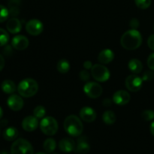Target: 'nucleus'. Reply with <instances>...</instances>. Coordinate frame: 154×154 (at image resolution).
Returning a JSON list of instances; mask_svg holds the SVG:
<instances>
[{
	"instance_id": "6ab92c4d",
	"label": "nucleus",
	"mask_w": 154,
	"mask_h": 154,
	"mask_svg": "<svg viewBox=\"0 0 154 154\" xmlns=\"http://www.w3.org/2000/svg\"><path fill=\"white\" fill-rule=\"evenodd\" d=\"M128 66H129V70L135 75L141 73V71L143 70L142 63L138 59H132L129 60Z\"/></svg>"
},
{
	"instance_id": "dca6fc26",
	"label": "nucleus",
	"mask_w": 154,
	"mask_h": 154,
	"mask_svg": "<svg viewBox=\"0 0 154 154\" xmlns=\"http://www.w3.org/2000/svg\"><path fill=\"white\" fill-rule=\"evenodd\" d=\"M6 28L8 31L11 34H17L21 31L22 24L19 19L16 17H12L8 21L6 24Z\"/></svg>"
},
{
	"instance_id": "37998d69",
	"label": "nucleus",
	"mask_w": 154,
	"mask_h": 154,
	"mask_svg": "<svg viewBox=\"0 0 154 154\" xmlns=\"http://www.w3.org/2000/svg\"><path fill=\"white\" fill-rule=\"evenodd\" d=\"M0 134H1V129H0Z\"/></svg>"
},
{
	"instance_id": "e433bc0d",
	"label": "nucleus",
	"mask_w": 154,
	"mask_h": 154,
	"mask_svg": "<svg viewBox=\"0 0 154 154\" xmlns=\"http://www.w3.org/2000/svg\"><path fill=\"white\" fill-rule=\"evenodd\" d=\"M111 103H112V102H111V100L109 99H104L103 102H102V104H103V105L105 107H110L111 105Z\"/></svg>"
},
{
	"instance_id": "a878e982",
	"label": "nucleus",
	"mask_w": 154,
	"mask_h": 154,
	"mask_svg": "<svg viewBox=\"0 0 154 154\" xmlns=\"http://www.w3.org/2000/svg\"><path fill=\"white\" fill-rule=\"evenodd\" d=\"M9 38H10V37H9V35L7 32V31L0 28V47L7 45Z\"/></svg>"
},
{
	"instance_id": "4be33fe9",
	"label": "nucleus",
	"mask_w": 154,
	"mask_h": 154,
	"mask_svg": "<svg viewBox=\"0 0 154 154\" xmlns=\"http://www.w3.org/2000/svg\"><path fill=\"white\" fill-rule=\"evenodd\" d=\"M57 147V143L54 138H48L43 144V148L47 153H52Z\"/></svg>"
},
{
	"instance_id": "c9c22d12",
	"label": "nucleus",
	"mask_w": 154,
	"mask_h": 154,
	"mask_svg": "<svg viewBox=\"0 0 154 154\" xmlns=\"http://www.w3.org/2000/svg\"><path fill=\"white\" fill-rule=\"evenodd\" d=\"M5 64V62L4 57H2V54H0V72L4 69Z\"/></svg>"
},
{
	"instance_id": "5701e85b",
	"label": "nucleus",
	"mask_w": 154,
	"mask_h": 154,
	"mask_svg": "<svg viewBox=\"0 0 154 154\" xmlns=\"http://www.w3.org/2000/svg\"><path fill=\"white\" fill-rule=\"evenodd\" d=\"M115 114L112 111H106L102 115V120L106 125H113L116 122Z\"/></svg>"
},
{
	"instance_id": "a19ab883",
	"label": "nucleus",
	"mask_w": 154,
	"mask_h": 154,
	"mask_svg": "<svg viewBox=\"0 0 154 154\" xmlns=\"http://www.w3.org/2000/svg\"><path fill=\"white\" fill-rule=\"evenodd\" d=\"M35 154H48L47 153H43V152H39V153H37Z\"/></svg>"
},
{
	"instance_id": "412c9836",
	"label": "nucleus",
	"mask_w": 154,
	"mask_h": 154,
	"mask_svg": "<svg viewBox=\"0 0 154 154\" xmlns=\"http://www.w3.org/2000/svg\"><path fill=\"white\" fill-rule=\"evenodd\" d=\"M18 136V130L15 127L11 126L7 128L3 132V138L8 141H11L16 139Z\"/></svg>"
},
{
	"instance_id": "a211bd4d",
	"label": "nucleus",
	"mask_w": 154,
	"mask_h": 154,
	"mask_svg": "<svg viewBox=\"0 0 154 154\" xmlns=\"http://www.w3.org/2000/svg\"><path fill=\"white\" fill-rule=\"evenodd\" d=\"M90 146L87 138L85 137H81L78 138L75 151L80 154H87L90 152Z\"/></svg>"
},
{
	"instance_id": "c756f323",
	"label": "nucleus",
	"mask_w": 154,
	"mask_h": 154,
	"mask_svg": "<svg viewBox=\"0 0 154 154\" xmlns=\"http://www.w3.org/2000/svg\"><path fill=\"white\" fill-rule=\"evenodd\" d=\"M79 77H80V78H81V81L87 82V81L90 80V72L87 70V69H85V70H82L80 72Z\"/></svg>"
},
{
	"instance_id": "7ed1b4c3",
	"label": "nucleus",
	"mask_w": 154,
	"mask_h": 154,
	"mask_svg": "<svg viewBox=\"0 0 154 154\" xmlns=\"http://www.w3.org/2000/svg\"><path fill=\"white\" fill-rule=\"evenodd\" d=\"M38 90V84L37 81L32 78H26L19 83L17 86L18 93L21 96L29 98L34 96Z\"/></svg>"
},
{
	"instance_id": "bb28decb",
	"label": "nucleus",
	"mask_w": 154,
	"mask_h": 154,
	"mask_svg": "<svg viewBox=\"0 0 154 154\" xmlns=\"http://www.w3.org/2000/svg\"><path fill=\"white\" fill-rule=\"evenodd\" d=\"M9 14L10 12L8 9L2 5H0V23H3L7 20Z\"/></svg>"
},
{
	"instance_id": "9b49d317",
	"label": "nucleus",
	"mask_w": 154,
	"mask_h": 154,
	"mask_svg": "<svg viewBox=\"0 0 154 154\" xmlns=\"http://www.w3.org/2000/svg\"><path fill=\"white\" fill-rule=\"evenodd\" d=\"M131 99V96L129 93L126 90H118L115 92L113 96V102L117 105L123 106L129 102Z\"/></svg>"
},
{
	"instance_id": "79ce46f5",
	"label": "nucleus",
	"mask_w": 154,
	"mask_h": 154,
	"mask_svg": "<svg viewBox=\"0 0 154 154\" xmlns=\"http://www.w3.org/2000/svg\"><path fill=\"white\" fill-rule=\"evenodd\" d=\"M52 154H58V153H52Z\"/></svg>"
},
{
	"instance_id": "b1692460",
	"label": "nucleus",
	"mask_w": 154,
	"mask_h": 154,
	"mask_svg": "<svg viewBox=\"0 0 154 154\" xmlns=\"http://www.w3.org/2000/svg\"><path fill=\"white\" fill-rule=\"evenodd\" d=\"M57 70L62 74H66L70 70V63L66 59H62L57 63Z\"/></svg>"
},
{
	"instance_id": "72a5a7b5",
	"label": "nucleus",
	"mask_w": 154,
	"mask_h": 154,
	"mask_svg": "<svg viewBox=\"0 0 154 154\" xmlns=\"http://www.w3.org/2000/svg\"><path fill=\"white\" fill-rule=\"evenodd\" d=\"M147 45L150 48V49L154 51V34L151 35L147 39Z\"/></svg>"
},
{
	"instance_id": "f257e3e1",
	"label": "nucleus",
	"mask_w": 154,
	"mask_h": 154,
	"mask_svg": "<svg viewBox=\"0 0 154 154\" xmlns=\"http://www.w3.org/2000/svg\"><path fill=\"white\" fill-rule=\"evenodd\" d=\"M142 43V36L137 29L128 30L123 33L120 39V44L124 49L133 51L139 48Z\"/></svg>"
},
{
	"instance_id": "2eb2a0df",
	"label": "nucleus",
	"mask_w": 154,
	"mask_h": 154,
	"mask_svg": "<svg viewBox=\"0 0 154 154\" xmlns=\"http://www.w3.org/2000/svg\"><path fill=\"white\" fill-rule=\"evenodd\" d=\"M76 147L75 141L70 138H64L59 143V149L63 153H69L74 151Z\"/></svg>"
},
{
	"instance_id": "2f4dec72",
	"label": "nucleus",
	"mask_w": 154,
	"mask_h": 154,
	"mask_svg": "<svg viewBox=\"0 0 154 154\" xmlns=\"http://www.w3.org/2000/svg\"><path fill=\"white\" fill-rule=\"evenodd\" d=\"M147 66L150 70L154 71V53L150 54L147 59Z\"/></svg>"
},
{
	"instance_id": "6e6552de",
	"label": "nucleus",
	"mask_w": 154,
	"mask_h": 154,
	"mask_svg": "<svg viewBox=\"0 0 154 154\" xmlns=\"http://www.w3.org/2000/svg\"><path fill=\"white\" fill-rule=\"evenodd\" d=\"M143 79L136 75H131L126 78L125 81L126 87L131 92H138L141 89L143 86Z\"/></svg>"
},
{
	"instance_id": "0eeeda50",
	"label": "nucleus",
	"mask_w": 154,
	"mask_h": 154,
	"mask_svg": "<svg viewBox=\"0 0 154 154\" xmlns=\"http://www.w3.org/2000/svg\"><path fill=\"white\" fill-rule=\"evenodd\" d=\"M84 92L88 97L91 99H97L102 93V87L96 82H87L84 87Z\"/></svg>"
},
{
	"instance_id": "4c0bfd02",
	"label": "nucleus",
	"mask_w": 154,
	"mask_h": 154,
	"mask_svg": "<svg viewBox=\"0 0 154 154\" xmlns=\"http://www.w3.org/2000/svg\"><path fill=\"white\" fill-rule=\"evenodd\" d=\"M150 132H151V134L154 136V121L152 122L151 125H150Z\"/></svg>"
},
{
	"instance_id": "58836bf2",
	"label": "nucleus",
	"mask_w": 154,
	"mask_h": 154,
	"mask_svg": "<svg viewBox=\"0 0 154 154\" xmlns=\"http://www.w3.org/2000/svg\"><path fill=\"white\" fill-rule=\"evenodd\" d=\"M2 116H3V110H2V108L0 107V119H2Z\"/></svg>"
},
{
	"instance_id": "39448f33",
	"label": "nucleus",
	"mask_w": 154,
	"mask_h": 154,
	"mask_svg": "<svg viewBox=\"0 0 154 154\" xmlns=\"http://www.w3.org/2000/svg\"><path fill=\"white\" fill-rule=\"evenodd\" d=\"M40 129L45 135L53 136L58 131V123L54 117H44L40 122Z\"/></svg>"
},
{
	"instance_id": "f3484780",
	"label": "nucleus",
	"mask_w": 154,
	"mask_h": 154,
	"mask_svg": "<svg viewBox=\"0 0 154 154\" xmlns=\"http://www.w3.org/2000/svg\"><path fill=\"white\" fill-rule=\"evenodd\" d=\"M114 59V53L111 49H105L99 53L98 60L102 64H108Z\"/></svg>"
},
{
	"instance_id": "473e14b6",
	"label": "nucleus",
	"mask_w": 154,
	"mask_h": 154,
	"mask_svg": "<svg viewBox=\"0 0 154 154\" xmlns=\"http://www.w3.org/2000/svg\"><path fill=\"white\" fill-rule=\"evenodd\" d=\"M129 26L132 28V29H136L139 27V21L136 18H133L130 20L129 23Z\"/></svg>"
},
{
	"instance_id": "f03ea898",
	"label": "nucleus",
	"mask_w": 154,
	"mask_h": 154,
	"mask_svg": "<svg viewBox=\"0 0 154 154\" xmlns=\"http://www.w3.org/2000/svg\"><path fill=\"white\" fill-rule=\"evenodd\" d=\"M64 129L68 135L72 137H78L84 131V126L81 119L76 115H69L65 119Z\"/></svg>"
},
{
	"instance_id": "1a4fd4ad",
	"label": "nucleus",
	"mask_w": 154,
	"mask_h": 154,
	"mask_svg": "<svg viewBox=\"0 0 154 154\" xmlns=\"http://www.w3.org/2000/svg\"><path fill=\"white\" fill-rule=\"evenodd\" d=\"M44 25L42 21L37 19H32L28 21L26 25V30L32 36L39 35L43 32Z\"/></svg>"
},
{
	"instance_id": "f704fd0d",
	"label": "nucleus",
	"mask_w": 154,
	"mask_h": 154,
	"mask_svg": "<svg viewBox=\"0 0 154 154\" xmlns=\"http://www.w3.org/2000/svg\"><path fill=\"white\" fill-rule=\"evenodd\" d=\"M83 66H84V69H87V70H89V69H91L92 68H93V63H92L91 61H90V60H87V61L84 62V64H83Z\"/></svg>"
},
{
	"instance_id": "20e7f679",
	"label": "nucleus",
	"mask_w": 154,
	"mask_h": 154,
	"mask_svg": "<svg viewBox=\"0 0 154 154\" xmlns=\"http://www.w3.org/2000/svg\"><path fill=\"white\" fill-rule=\"evenodd\" d=\"M11 154H33L34 150L29 141L23 138H18L11 147Z\"/></svg>"
},
{
	"instance_id": "ea45409f",
	"label": "nucleus",
	"mask_w": 154,
	"mask_h": 154,
	"mask_svg": "<svg viewBox=\"0 0 154 154\" xmlns=\"http://www.w3.org/2000/svg\"><path fill=\"white\" fill-rule=\"evenodd\" d=\"M0 154H8L7 153V151H2L1 153H0Z\"/></svg>"
},
{
	"instance_id": "7c9ffc66",
	"label": "nucleus",
	"mask_w": 154,
	"mask_h": 154,
	"mask_svg": "<svg viewBox=\"0 0 154 154\" xmlns=\"http://www.w3.org/2000/svg\"><path fill=\"white\" fill-rule=\"evenodd\" d=\"M154 78V74L151 71H146L144 72L142 76V79L144 81H150L153 80Z\"/></svg>"
},
{
	"instance_id": "4468645a",
	"label": "nucleus",
	"mask_w": 154,
	"mask_h": 154,
	"mask_svg": "<svg viewBox=\"0 0 154 154\" xmlns=\"http://www.w3.org/2000/svg\"><path fill=\"white\" fill-rule=\"evenodd\" d=\"M38 126V120L35 116H28L22 121V127L26 132H33Z\"/></svg>"
},
{
	"instance_id": "9d476101",
	"label": "nucleus",
	"mask_w": 154,
	"mask_h": 154,
	"mask_svg": "<svg viewBox=\"0 0 154 154\" xmlns=\"http://www.w3.org/2000/svg\"><path fill=\"white\" fill-rule=\"evenodd\" d=\"M7 105L10 109L14 111H20L24 105V102L22 98L16 94H11L7 100Z\"/></svg>"
},
{
	"instance_id": "cd10ccee",
	"label": "nucleus",
	"mask_w": 154,
	"mask_h": 154,
	"mask_svg": "<svg viewBox=\"0 0 154 154\" xmlns=\"http://www.w3.org/2000/svg\"><path fill=\"white\" fill-rule=\"evenodd\" d=\"M135 2L137 7L144 10L150 7L151 5V0H135Z\"/></svg>"
},
{
	"instance_id": "c03bdc74",
	"label": "nucleus",
	"mask_w": 154,
	"mask_h": 154,
	"mask_svg": "<svg viewBox=\"0 0 154 154\" xmlns=\"http://www.w3.org/2000/svg\"><path fill=\"white\" fill-rule=\"evenodd\" d=\"M153 28H154V26H153Z\"/></svg>"
},
{
	"instance_id": "ddd939ff",
	"label": "nucleus",
	"mask_w": 154,
	"mask_h": 154,
	"mask_svg": "<svg viewBox=\"0 0 154 154\" xmlns=\"http://www.w3.org/2000/svg\"><path fill=\"white\" fill-rule=\"evenodd\" d=\"M80 117L87 123H92L96 119V112L91 107H83L80 111Z\"/></svg>"
},
{
	"instance_id": "aec40b11",
	"label": "nucleus",
	"mask_w": 154,
	"mask_h": 154,
	"mask_svg": "<svg viewBox=\"0 0 154 154\" xmlns=\"http://www.w3.org/2000/svg\"><path fill=\"white\" fill-rule=\"evenodd\" d=\"M1 89L6 94H13L17 90V87L14 83L11 80H5L1 84Z\"/></svg>"
},
{
	"instance_id": "393cba45",
	"label": "nucleus",
	"mask_w": 154,
	"mask_h": 154,
	"mask_svg": "<svg viewBox=\"0 0 154 154\" xmlns=\"http://www.w3.org/2000/svg\"><path fill=\"white\" fill-rule=\"evenodd\" d=\"M33 114L38 119L44 118L45 115L46 114V109L42 105H38L33 110Z\"/></svg>"
},
{
	"instance_id": "f8f14e48",
	"label": "nucleus",
	"mask_w": 154,
	"mask_h": 154,
	"mask_svg": "<svg viewBox=\"0 0 154 154\" xmlns=\"http://www.w3.org/2000/svg\"><path fill=\"white\" fill-rule=\"evenodd\" d=\"M29 45V39L24 35H17L12 38V47L17 51H23V50L26 49Z\"/></svg>"
},
{
	"instance_id": "c85d7f7f",
	"label": "nucleus",
	"mask_w": 154,
	"mask_h": 154,
	"mask_svg": "<svg viewBox=\"0 0 154 154\" xmlns=\"http://www.w3.org/2000/svg\"><path fill=\"white\" fill-rule=\"evenodd\" d=\"M141 117L146 121H150L154 119V111L152 110H146L143 111Z\"/></svg>"
},
{
	"instance_id": "423d86ee",
	"label": "nucleus",
	"mask_w": 154,
	"mask_h": 154,
	"mask_svg": "<svg viewBox=\"0 0 154 154\" xmlns=\"http://www.w3.org/2000/svg\"><path fill=\"white\" fill-rule=\"evenodd\" d=\"M91 75L98 82H106L111 76L108 68L102 64L93 65L91 69Z\"/></svg>"
}]
</instances>
